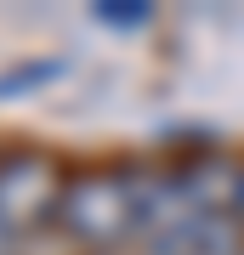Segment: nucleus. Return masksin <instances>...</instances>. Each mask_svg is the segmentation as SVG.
<instances>
[{
  "label": "nucleus",
  "instance_id": "f257e3e1",
  "mask_svg": "<svg viewBox=\"0 0 244 255\" xmlns=\"http://www.w3.org/2000/svg\"><path fill=\"white\" fill-rule=\"evenodd\" d=\"M57 221L68 227V238H80L91 250H108L119 238H136L125 170H114V176H74V182L57 193Z\"/></svg>",
  "mask_w": 244,
  "mask_h": 255
},
{
  "label": "nucleus",
  "instance_id": "f03ea898",
  "mask_svg": "<svg viewBox=\"0 0 244 255\" xmlns=\"http://www.w3.org/2000/svg\"><path fill=\"white\" fill-rule=\"evenodd\" d=\"M51 193L63 187H51V164L40 153H0V227L6 233L28 227L51 204Z\"/></svg>",
  "mask_w": 244,
  "mask_h": 255
},
{
  "label": "nucleus",
  "instance_id": "7ed1b4c3",
  "mask_svg": "<svg viewBox=\"0 0 244 255\" xmlns=\"http://www.w3.org/2000/svg\"><path fill=\"white\" fill-rule=\"evenodd\" d=\"M68 74V63L63 57H28V63H11V68H0V102H17V97H34V91H45V85H57Z\"/></svg>",
  "mask_w": 244,
  "mask_h": 255
},
{
  "label": "nucleus",
  "instance_id": "20e7f679",
  "mask_svg": "<svg viewBox=\"0 0 244 255\" xmlns=\"http://www.w3.org/2000/svg\"><path fill=\"white\" fill-rule=\"evenodd\" d=\"M188 255H239V221L233 216H199Z\"/></svg>",
  "mask_w": 244,
  "mask_h": 255
},
{
  "label": "nucleus",
  "instance_id": "39448f33",
  "mask_svg": "<svg viewBox=\"0 0 244 255\" xmlns=\"http://www.w3.org/2000/svg\"><path fill=\"white\" fill-rule=\"evenodd\" d=\"M91 11L108 28H148L154 23V6H148V0H102V6H91Z\"/></svg>",
  "mask_w": 244,
  "mask_h": 255
},
{
  "label": "nucleus",
  "instance_id": "423d86ee",
  "mask_svg": "<svg viewBox=\"0 0 244 255\" xmlns=\"http://www.w3.org/2000/svg\"><path fill=\"white\" fill-rule=\"evenodd\" d=\"M233 216H244V170H239V199H233Z\"/></svg>",
  "mask_w": 244,
  "mask_h": 255
},
{
  "label": "nucleus",
  "instance_id": "0eeeda50",
  "mask_svg": "<svg viewBox=\"0 0 244 255\" xmlns=\"http://www.w3.org/2000/svg\"><path fill=\"white\" fill-rule=\"evenodd\" d=\"M0 255H11V233L6 227H0Z\"/></svg>",
  "mask_w": 244,
  "mask_h": 255
}]
</instances>
